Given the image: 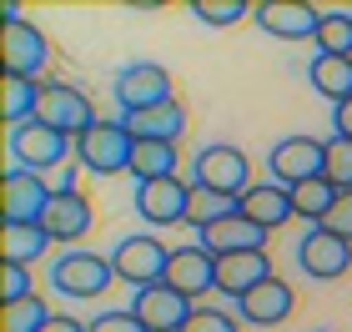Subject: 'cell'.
<instances>
[{
	"label": "cell",
	"instance_id": "cell-1",
	"mask_svg": "<svg viewBox=\"0 0 352 332\" xmlns=\"http://www.w3.org/2000/svg\"><path fill=\"white\" fill-rule=\"evenodd\" d=\"M131 156H136V136L126 131V121L101 116L91 131L76 136V166H86L91 177H131Z\"/></svg>",
	"mask_w": 352,
	"mask_h": 332
},
{
	"label": "cell",
	"instance_id": "cell-2",
	"mask_svg": "<svg viewBox=\"0 0 352 332\" xmlns=\"http://www.w3.org/2000/svg\"><path fill=\"white\" fill-rule=\"evenodd\" d=\"M6 146H10V166H25V171H41V177H56L76 162V141L51 131L41 121H25V126H10L6 131Z\"/></svg>",
	"mask_w": 352,
	"mask_h": 332
},
{
	"label": "cell",
	"instance_id": "cell-3",
	"mask_svg": "<svg viewBox=\"0 0 352 332\" xmlns=\"http://www.w3.org/2000/svg\"><path fill=\"white\" fill-rule=\"evenodd\" d=\"M111 282H116V267H111V257H101V252H91V247H66L51 262V287L60 297H76V302L106 297Z\"/></svg>",
	"mask_w": 352,
	"mask_h": 332
},
{
	"label": "cell",
	"instance_id": "cell-4",
	"mask_svg": "<svg viewBox=\"0 0 352 332\" xmlns=\"http://www.w3.org/2000/svg\"><path fill=\"white\" fill-rule=\"evenodd\" d=\"M106 257H111V267H116V282H126L131 292H141V287H156V282H166L171 247H166L156 232H131V236H121V242L111 247Z\"/></svg>",
	"mask_w": 352,
	"mask_h": 332
},
{
	"label": "cell",
	"instance_id": "cell-5",
	"mask_svg": "<svg viewBox=\"0 0 352 332\" xmlns=\"http://www.w3.org/2000/svg\"><path fill=\"white\" fill-rule=\"evenodd\" d=\"M36 121L76 141L81 131H91V126L101 121V116H96V101L86 96L81 86H71V81H41V106H36Z\"/></svg>",
	"mask_w": 352,
	"mask_h": 332
},
{
	"label": "cell",
	"instance_id": "cell-6",
	"mask_svg": "<svg viewBox=\"0 0 352 332\" xmlns=\"http://www.w3.org/2000/svg\"><path fill=\"white\" fill-rule=\"evenodd\" d=\"M0 41H6V76H25V81H41V71L51 66V41L41 36L36 21H25L15 5H6V25H0Z\"/></svg>",
	"mask_w": 352,
	"mask_h": 332
},
{
	"label": "cell",
	"instance_id": "cell-7",
	"mask_svg": "<svg viewBox=\"0 0 352 332\" xmlns=\"http://www.w3.org/2000/svg\"><path fill=\"white\" fill-rule=\"evenodd\" d=\"M191 181L212 186V192L236 201L252 186V162H247L242 146H232V141H212V146H201L197 162H191Z\"/></svg>",
	"mask_w": 352,
	"mask_h": 332
},
{
	"label": "cell",
	"instance_id": "cell-8",
	"mask_svg": "<svg viewBox=\"0 0 352 332\" xmlns=\"http://www.w3.org/2000/svg\"><path fill=\"white\" fill-rule=\"evenodd\" d=\"M111 96L121 101V116H126V111H146V106L176 101V81H171V71L162 60H131V66L116 71Z\"/></svg>",
	"mask_w": 352,
	"mask_h": 332
},
{
	"label": "cell",
	"instance_id": "cell-9",
	"mask_svg": "<svg viewBox=\"0 0 352 332\" xmlns=\"http://www.w3.org/2000/svg\"><path fill=\"white\" fill-rule=\"evenodd\" d=\"M322 171H327V141H317V136H282L267 151V177L282 186L317 181Z\"/></svg>",
	"mask_w": 352,
	"mask_h": 332
},
{
	"label": "cell",
	"instance_id": "cell-10",
	"mask_svg": "<svg viewBox=\"0 0 352 332\" xmlns=\"http://www.w3.org/2000/svg\"><path fill=\"white\" fill-rule=\"evenodd\" d=\"M297 267L307 272L312 282H338L352 272V242L327 227H307L297 242Z\"/></svg>",
	"mask_w": 352,
	"mask_h": 332
},
{
	"label": "cell",
	"instance_id": "cell-11",
	"mask_svg": "<svg viewBox=\"0 0 352 332\" xmlns=\"http://www.w3.org/2000/svg\"><path fill=\"white\" fill-rule=\"evenodd\" d=\"M186 212H191V181L162 177V181H141V186H136V217L146 221L151 232H162V227H186Z\"/></svg>",
	"mask_w": 352,
	"mask_h": 332
},
{
	"label": "cell",
	"instance_id": "cell-12",
	"mask_svg": "<svg viewBox=\"0 0 352 332\" xmlns=\"http://www.w3.org/2000/svg\"><path fill=\"white\" fill-rule=\"evenodd\" d=\"M252 21L277 41H317L322 10L307 5V0H257V5H252Z\"/></svg>",
	"mask_w": 352,
	"mask_h": 332
},
{
	"label": "cell",
	"instance_id": "cell-13",
	"mask_svg": "<svg viewBox=\"0 0 352 332\" xmlns=\"http://www.w3.org/2000/svg\"><path fill=\"white\" fill-rule=\"evenodd\" d=\"M56 186L41 171L25 166H6V181H0V201H6V221H41L45 207H51Z\"/></svg>",
	"mask_w": 352,
	"mask_h": 332
},
{
	"label": "cell",
	"instance_id": "cell-14",
	"mask_svg": "<svg viewBox=\"0 0 352 332\" xmlns=\"http://www.w3.org/2000/svg\"><path fill=\"white\" fill-rule=\"evenodd\" d=\"M131 312L141 318L146 332H182L191 322V312H197V302L182 297L176 287H166V282H156V287H141L131 297Z\"/></svg>",
	"mask_w": 352,
	"mask_h": 332
},
{
	"label": "cell",
	"instance_id": "cell-15",
	"mask_svg": "<svg viewBox=\"0 0 352 332\" xmlns=\"http://www.w3.org/2000/svg\"><path fill=\"white\" fill-rule=\"evenodd\" d=\"M166 287H176L182 297H206L217 292V257L206 252L201 242H182L171 247V262H166Z\"/></svg>",
	"mask_w": 352,
	"mask_h": 332
},
{
	"label": "cell",
	"instance_id": "cell-16",
	"mask_svg": "<svg viewBox=\"0 0 352 332\" xmlns=\"http://www.w3.org/2000/svg\"><path fill=\"white\" fill-rule=\"evenodd\" d=\"M41 227L51 232V242L56 247H76L81 236L96 227V207H91V197L76 186V192H56L51 197V207H45L41 217Z\"/></svg>",
	"mask_w": 352,
	"mask_h": 332
},
{
	"label": "cell",
	"instance_id": "cell-17",
	"mask_svg": "<svg viewBox=\"0 0 352 332\" xmlns=\"http://www.w3.org/2000/svg\"><path fill=\"white\" fill-rule=\"evenodd\" d=\"M292 307H297V292H292V282H282V277H267L262 287H252L242 302H236V318L252 322V327H282L287 318H292Z\"/></svg>",
	"mask_w": 352,
	"mask_h": 332
},
{
	"label": "cell",
	"instance_id": "cell-18",
	"mask_svg": "<svg viewBox=\"0 0 352 332\" xmlns=\"http://www.w3.org/2000/svg\"><path fill=\"white\" fill-rule=\"evenodd\" d=\"M236 212L252 217V221H257V227H267V232H277V227H287V221L297 217L292 186H282V181H252L247 192L236 197Z\"/></svg>",
	"mask_w": 352,
	"mask_h": 332
},
{
	"label": "cell",
	"instance_id": "cell-19",
	"mask_svg": "<svg viewBox=\"0 0 352 332\" xmlns=\"http://www.w3.org/2000/svg\"><path fill=\"white\" fill-rule=\"evenodd\" d=\"M272 272V257L267 252H232V257H217V292L232 297V302H242L252 287H262Z\"/></svg>",
	"mask_w": 352,
	"mask_h": 332
},
{
	"label": "cell",
	"instance_id": "cell-20",
	"mask_svg": "<svg viewBox=\"0 0 352 332\" xmlns=\"http://www.w3.org/2000/svg\"><path fill=\"white\" fill-rule=\"evenodd\" d=\"M267 227H257L252 217H242V212H232V217H221L217 227H206L197 242L212 252V257H232V252H267Z\"/></svg>",
	"mask_w": 352,
	"mask_h": 332
},
{
	"label": "cell",
	"instance_id": "cell-21",
	"mask_svg": "<svg viewBox=\"0 0 352 332\" xmlns=\"http://www.w3.org/2000/svg\"><path fill=\"white\" fill-rule=\"evenodd\" d=\"M121 121L136 141H182L191 116H186L182 101H162V106H146V111H126Z\"/></svg>",
	"mask_w": 352,
	"mask_h": 332
},
{
	"label": "cell",
	"instance_id": "cell-22",
	"mask_svg": "<svg viewBox=\"0 0 352 332\" xmlns=\"http://www.w3.org/2000/svg\"><path fill=\"white\" fill-rule=\"evenodd\" d=\"M51 247L56 242H51V232H45L41 221H0V257L6 262L30 267V262H41Z\"/></svg>",
	"mask_w": 352,
	"mask_h": 332
},
{
	"label": "cell",
	"instance_id": "cell-23",
	"mask_svg": "<svg viewBox=\"0 0 352 332\" xmlns=\"http://www.w3.org/2000/svg\"><path fill=\"white\" fill-rule=\"evenodd\" d=\"M307 86L332 106L352 101V56H312L307 60Z\"/></svg>",
	"mask_w": 352,
	"mask_h": 332
},
{
	"label": "cell",
	"instance_id": "cell-24",
	"mask_svg": "<svg viewBox=\"0 0 352 332\" xmlns=\"http://www.w3.org/2000/svg\"><path fill=\"white\" fill-rule=\"evenodd\" d=\"M176 166H182V151H176V141H136V156H131V177H136V186H141V181L176 177Z\"/></svg>",
	"mask_w": 352,
	"mask_h": 332
},
{
	"label": "cell",
	"instance_id": "cell-25",
	"mask_svg": "<svg viewBox=\"0 0 352 332\" xmlns=\"http://www.w3.org/2000/svg\"><path fill=\"white\" fill-rule=\"evenodd\" d=\"M36 106H41V81L6 76V86H0V116H6V131H10V126L36 121Z\"/></svg>",
	"mask_w": 352,
	"mask_h": 332
},
{
	"label": "cell",
	"instance_id": "cell-26",
	"mask_svg": "<svg viewBox=\"0 0 352 332\" xmlns=\"http://www.w3.org/2000/svg\"><path fill=\"white\" fill-rule=\"evenodd\" d=\"M338 186H332L327 177H317V181H302V186H292V207H297V217L302 221H312V227H322V221L332 217V207H338Z\"/></svg>",
	"mask_w": 352,
	"mask_h": 332
},
{
	"label": "cell",
	"instance_id": "cell-27",
	"mask_svg": "<svg viewBox=\"0 0 352 332\" xmlns=\"http://www.w3.org/2000/svg\"><path fill=\"white\" fill-rule=\"evenodd\" d=\"M232 212H236L232 197H221V192H212V186H197V181H191V212H186V227L206 232V227H217V221L232 217Z\"/></svg>",
	"mask_w": 352,
	"mask_h": 332
},
{
	"label": "cell",
	"instance_id": "cell-28",
	"mask_svg": "<svg viewBox=\"0 0 352 332\" xmlns=\"http://www.w3.org/2000/svg\"><path fill=\"white\" fill-rule=\"evenodd\" d=\"M317 56H352V10H322Z\"/></svg>",
	"mask_w": 352,
	"mask_h": 332
},
{
	"label": "cell",
	"instance_id": "cell-29",
	"mask_svg": "<svg viewBox=\"0 0 352 332\" xmlns=\"http://www.w3.org/2000/svg\"><path fill=\"white\" fill-rule=\"evenodd\" d=\"M56 312L41 302V297H25V302H10V307H0V327L6 332H41L45 322H51Z\"/></svg>",
	"mask_w": 352,
	"mask_h": 332
},
{
	"label": "cell",
	"instance_id": "cell-30",
	"mask_svg": "<svg viewBox=\"0 0 352 332\" xmlns=\"http://www.w3.org/2000/svg\"><path fill=\"white\" fill-rule=\"evenodd\" d=\"M191 15L212 30H227L236 21H252V5L247 0H191Z\"/></svg>",
	"mask_w": 352,
	"mask_h": 332
},
{
	"label": "cell",
	"instance_id": "cell-31",
	"mask_svg": "<svg viewBox=\"0 0 352 332\" xmlns=\"http://www.w3.org/2000/svg\"><path fill=\"white\" fill-rule=\"evenodd\" d=\"M182 332H242V318L217 302H197V312H191V322Z\"/></svg>",
	"mask_w": 352,
	"mask_h": 332
},
{
	"label": "cell",
	"instance_id": "cell-32",
	"mask_svg": "<svg viewBox=\"0 0 352 332\" xmlns=\"http://www.w3.org/2000/svg\"><path fill=\"white\" fill-rule=\"evenodd\" d=\"M25 297H36L30 267H21V262H0V307H10V302H25Z\"/></svg>",
	"mask_w": 352,
	"mask_h": 332
},
{
	"label": "cell",
	"instance_id": "cell-33",
	"mask_svg": "<svg viewBox=\"0 0 352 332\" xmlns=\"http://www.w3.org/2000/svg\"><path fill=\"white\" fill-rule=\"evenodd\" d=\"M322 177L338 186V192H352V141H342V136L327 141V171Z\"/></svg>",
	"mask_w": 352,
	"mask_h": 332
},
{
	"label": "cell",
	"instance_id": "cell-34",
	"mask_svg": "<svg viewBox=\"0 0 352 332\" xmlns=\"http://www.w3.org/2000/svg\"><path fill=\"white\" fill-rule=\"evenodd\" d=\"M91 332H146V327H141V318L131 307H111L101 318H91Z\"/></svg>",
	"mask_w": 352,
	"mask_h": 332
},
{
	"label": "cell",
	"instance_id": "cell-35",
	"mask_svg": "<svg viewBox=\"0 0 352 332\" xmlns=\"http://www.w3.org/2000/svg\"><path fill=\"white\" fill-rule=\"evenodd\" d=\"M322 227H327V232H338V236H347V242H352V192H342V197H338V207H332V217L322 221Z\"/></svg>",
	"mask_w": 352,
	"mask_h": 332
},
{
	"label": "cell",
	"instance_id": "cell-36",
	"mask_svg": "<svg viewBox=\"0 0 352 332\" xmlns=\"http://www.w3.org/2000/svg\"><path fill=\"white\" fill-rule=\"evenodd\" d=\"M41 332H91V322H81V318H71V312H56V318L45 322Z\"/></svg>",
	"mask_w": 352,
	"mask_h": 332
},
{
	"label": "cell",
	"instance_id": "cell-37",
	"mask_svg": "<svg viewBox=\"0 0 352 332\" xmlns=\"http://www.w3.org/2000/svg\"><path fill=\"white\" fill-rule=\"evenodd\" d=\"M332 131H338L342 141H352V101H342V106H332Z\"/></svg>",
	"mask_w": 352,
	"mask_h": 332
},
{
	"label": "cell",
	"instance_id": "cell-38",
	"mask_svg": "<svg viewBox=\"0 0 352 332\" xmlns=\"http://www.w3.org/2000/svg\"><path fill=\"white\" fill-rule=\"evenodd\" d=\"M317 332H327V327H317Z\"/></svg>",
	"mask_w": 352,
	"mask_h": 332
}]
</instances>
